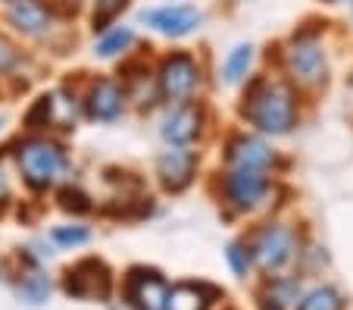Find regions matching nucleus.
I'll return each mask as SVG.
<instances>
[{
    "mask_svg": "<svg viewBox=\"0 0 353 310\" xmlns=\"http://www.w3.org/2000/svg\"><path fill=\"white\" fill-rule=\"evenodd\" d=\"M244 116L250 126H256L266 135H285L297 119V95L285 81H256L247 95Z\"/></svg>",
    "mask_w": 353,
    "mask_h": 310,
    "instance_id": "f257e3e1",
    "label": "nucleus"
},
{
    "mask_svg": "<svg viewBox=\"0 0 353 310\" xmlns=\"http://www.w3.org/2000/svg\"><path fill=\"white\" fill-rule=\"evenodd\" d=\"M19 169L26 175V182L32 188H50L54 182H60V175L66 173V154L57 142H47V138H32L19 148L16 154Z\"/></svg>",
    "mask_w": 353,
    "mask_h": 310,
    "instance_id": "f03ea898",
    "label": "nucleus"
},
{
    "mask_svg": "<svg viewBox=\"0 0 353 310\" xmlns=\"http://www.w3.org/2000/svg\"><path fill=\"white\" fill-rule=\"evenodd\" d=\"M157 81H160V95L166 101L185 104V101H191V95L200 85V69L191 54H172L163 60Z\"/></svg>",
    "mask_w": 353,
    "mask_h": 310,
    "instance_id": "7ed1b4c3",
    "label": "nucleus"
},
{
    "mask_svg": "<svg viewBox=\"0 0 353 310\" xmlns=\"http://www.w3.org/2000/svg\"><path fill=\"white\" fill-rule=\"evenodd\" d=\"M288 69L300 85H319L325 79V50H322L316 35H297L288 50Z\"/></svg>",
    "mask_w": 353,
    "mask_h": 310,
    "instance_id": "20e7f679",
    "label": "nucleus"
},
{
    "mask_svg": "<svg viewBox=\"0 0 353 310\" xmlns=\"http://www.w3.org/2000/svg\"><path fill=\"white\" fill-rule=\"evenodd\" d=\"M269 179L260 169H232L225 175V197L241 210H254L266 201Z\"/></svg>",
    "mask_w": 353,
    "mask_h": 310,
    "instance_id": "39448f33",
    "label": "nucleus"
},
{
    "mask_svg": "<svg viewBox=\"0 0 353 310\" xmlns=\"http://www.w3.org/2000/svg\"><path fill=\"white\" fill-rule=\"evenodd\" d=\"M294 232L288 226H266L256 235L254 257L260 260L263 270H281L288 260L294 257Z\"/></svg>",
    "mask_w": 353,
    "mask_h": 310,
    "instance_id": "423d86ee",
    "label": "nucleus"
},
{
    "mask_svg": "<svg viewBox=\"0 0 353 310\" xmlns=\"http://www.w3.org/2000/svg\"><path fill=\"white\" fill-rule=\"evenodd\" d=\"M66 291L75 298H103L110 295V270L100 260H81L66 273Z\"/></svg>",
    "mask_w": 353,
    "mask_h": 310,
    "instance_id": "0eeeda50",
    "label": "nucleus"
},
{
    "mask_svg": "<svg viewBox=\"0 0 353 310\" xmlns=\"http://www.w3.org/2000/svg\"><path fill=\"white\" fill-rule=\"evenodd\" d=\"M7 19L28 38H44L54 28V16L44 7V0H7Z\"/></svg>",
    "mask_w": 353,
    "mask_h": 310,
    "instance_id": "6e6552de",
    "label": "nucleus"
},
{
    "mask_svg": "<svg viewBox=\"0 0 353 310\" xmlns=\"http://www.w3.org/2000/svg\"><path fill=\"white\" fill-rule=\"evenodd\" d=\"M128 301L134 310H166L169 289L154 270H132L128 276Z\"/></svg>",
    "mask_w": 353,
    "mask_h": 310,
    "instance_id": "1a4fd4ad",
    "label": "nucleus"
},
{
    "mask_svg": "<svg viewBox=\"0 0 353 310\" xmlns=\"http://www.w3.org/2000/svg\"><path fill=\"white\" fill-rule=\"evenodd\" d=\"M225 160L232 169H260V173H266V169L275 163V151L269 148L266 142H260V138L238 135L232 144H228Z\"/></svg>",
    "mask_w": 353,
    "mask_h": 310,
    "instance_id": "9d476101",
    "label": "nucleus"
},
{
    "mask_svg": "<svg viewBox=\"0 0 353 310\" xmlns=\"http://www.w3.org/2000/svg\"><path fill=\"white\" fill-rule=\"evenodd\" d=\"M200 122H203V116H200L197 107H191V104H179V107L163 119L160 132L169 142V148H185V144H191L194 138L200 135Z\"/></svg>",
    "mask_w": 353,
    "mask_h": 310,
    "instance_id": "9b49d317",
    "label": "nucleus"
},
{
    "mask_svg": "<svg viewBox=\"0 0 353 310\" xmlns=\"http://www.w3.org/2000/svg\"><path fill=\"white\" fill-rule=\"evenodd\" d=\"M194 166H197V157H194L191 151L169 148L166 154L160 157V166H157L163 188H166V191L188 188V185H191V179H194Z\"/></svg>",
    "mask_w": 353,
    "mask_h": 310,
    "instance_id": "f8f14e48",
    "label": "nucleus"
},
{
    "mask_svg": "<svg viewBox=\"0 0 353 310\" xmlns=\"http://www.w3.org/2000/svg\"><path fill=\"white\" fill-rule=\"evenodd\" d=\"M144 22L150 28H157L160 35L181 38V35H191L200 26V13L194 7H163V10L144 13Z\"/></svg>",
    "mask_w": 353,
    "mask_h": 310,
    "instance_id": "ddd939ff",
    "label": "nucleus"
},
{
    "mask_svg": "<svg viewBox=\"0 0 353 310\" xmlns=\"http://www.w3.org/2000/svg\"><path fill=\"white\" fill-rule=\"evenodd\" d=\"M122 107H125V95H122V88L113 79L94 81L91 91H88V116L91 119L110 122L122 113Z\"/></svg>",
    "mask_w": 353,
    "mask_h": 310,
    "instance_id": "4468645a",
    "label": "nucleus"
},
{
    "mask_svg": "<svg viewBox=\"0 0 353 310\" xmlns=\"http://www.w3.org/2000/svg\"><path fill=\"white\" fill-rule=\"evenodd\" d=\"M210 298H213V289L185 282V285H175V289L169 291L166 310H207Z\"/></svg>",
    "mask_w": 353,
    "mask_h": 310,
    "instance_id": "2eb2a0df",
    "label": "nucleus"
},
{
    "mask_svg": "<svg viewBox=\"0 0 353 310\" xmlns=\"http://www.w3.org/2000/svg\"><path fill=\"white\" fill-rule=\"evenodd\" d=\"M250 63H254V48H250V44H238V48L228 54L225 66H222L225 81H241L247 75V69H250Z\"/></svg>",
    "mask_w": 353,
    "mask_h": 310,
    "instance_id": "dca6fc26",
    "label": "nucleus"
},
{
    "mask_svg": "<svg viewBox=\"0 0 353 310\" xmlns=\"http://www.w3.org/2000/svg\"><path fill=\"white\" fill-rule=\"evenodd\" d=\"M300 310H341V295L334 289H316L303 298Z\"/></svg>",
    "mask_w": 353,
    "mask_h": 310,
    "instance_id": "f3484780",
    "label": "nucleus"
},
{
    "mask_svg": "<svg viewBox=\"0 0 353 310\" xmlns=\"http://www.w3.org/2000/svg\"><path fill=\"white\" fill-rule=\"evenodd\" d=\"M128 44H132V32H128V28H116V32H110L107 38L97 44V54L100 57H116L119 50H125Z\"/></svg>",
    "mask_w": 353,
    "mask_h": 310,
    "instance_id": "a211bd4d",
    "label": "nucleus"
},
{
    "mask_svg": "<svg viewBox=\"0 0 353 310\" xmlns=\"http://www.w3.org/2000/svg\"><path fill=\"white\" fill-rule=\"evenodd\" d=\"M225 257H228V263H232V270L238 273V276H244L247 273V267H250V254L244 251V244H228V251H225Z\"/></svg>",
    "mask_w": 353,
    "mask_h": 310,
    "instance_id": "6ab92c4d",
    "label": "nucleus"
},
{
    "mask_svg": "<svg viewBox=\"0 0 353 310\" xmlns=\"http://www.w3.org/2000/svg\"><path fill=\"white\" fill-rule=\"evenodd\" d=\"M54 242L81 244V242H88V229H81V226H72V229H54Z\"/></svg>",
    "mask_w": 353,
    "mask_h": 310,
    "instance_id": "aec40b11",
    "label": "nucleus"
},
{
    "mask_svg": "<svg viewBox=\"0 0 353 310\" xmlns=\"http://www.w3.org/2000/svg\"><path fill=\"white\" fill-rule=\"evenodd\" d=\"M63 207L66 210H75V213H85V210H91V204H88V197L81 195V191H63Z\"/></svg>",
    "mask_w": 353,
    "mask_h": 310,
    "instance_id": "412c9836",
    "label": "nucleus"
},
{
    "mask_svg": "<svg viewBox=\"0 0 353 310\" xmlns=\"http://www.w3.org/2000/svg\"><path fill=\"white\" fill-rule=\"evenodd\" d=\"M13 63H16V48L3 38V35H0V72H7Z\"/></svg>",
    "mask_w": 353,
    "mask_h": 310,
    "instance_id": "4be33fe9",
    "label": "nucleus"
},
{
    "mask_svg": "<svg viewBox=\"0 0 353 310\" xmlns=\"http://www.w3.org/2000/svg\"><path fill=\"white\" fill-rule=\"evenodd\" d=\"M7 195H10V182H7V175L0 173V204L7 201Z\"/></svg>",
    "mask_w": 353,
    "mask_h": 310,
    "instance_id": "5701e85b",
    "label": "nucleus"
}]
</instances>
